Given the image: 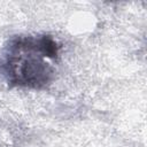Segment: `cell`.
<instances>
[{"instance_id":"obj_1","label":"cell","mask_w":147,"mask_h":147,"mask_svg":"<svg viewBox=\"0 0 147 147\" xmlns=\"http://www.w3.org/2000/svg\"><path fill=\"white\" fill-rule=\"evenodd\" d=\"M59 49L47 34L16 37L5 49L0 70L11 86L44 88L54 78Z\"/></svg>"}]
</instances>
